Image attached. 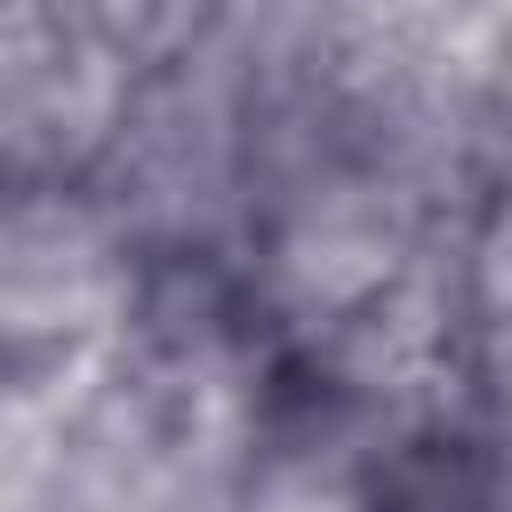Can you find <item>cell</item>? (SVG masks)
Listing matches in <instances>:
<instances>
[{"mask_svg": "<svg viewBox=\"0 0 512 512\" xmlns=\"http://www.w3.org/2000/svg\"><path fill=\"white\" fill-rule=\"evenodd\" d=\"M448 216L456 208H440L408 176H392L376 160H344L256 216L248 288H256L264 320L312 352L328 328H344L360 304H376L416 264L432 224H448Z\"/></svg>", "mask_w": 512, "mask_h": 512, "instance_id": "6da1fadb", "label": "cell"}, {"mask_svg": "<svg viewBox=\"0 0 512 512\" xmlns=\"http://www.w3.org/2000/svg\"><path fill=\"white\" fill-rule=\"evenodd\" d=\"M152 264L88 184H32L0 224V336L8 352H72L136 336Z\"/></svg>", "mask_w": 512, "mask_h": 512, "instance_id": "7a4b0ae2", "label": "cell"}, {"mask_svg": "<svg viewBox=\"0 0 512 512\" xmlns=\"http://www.w3.org/2000/svg\"><path fill=\"white\" fill-rule=\"evenodd\" d=\"M464 296L472 320H512V184L488 192L464 224Z\"/></svg>", "mask_w": 512, "mask_h": 512, "instance_id": "3957f363", "label": "cell"}, {"mask_svg": "<svg viewBox=\"0 0 512 512\" xmlns=\"http://www.w3.org/2000/svg\"><path fill=\"white\" fill-rule=\"evenodd\" d=\"M464 392L480 424H512V320H472L464 336Z\"/></svg>", "mask_w": 512, "mask_h": 512, "instance_id": "277c9868", "label": "cell"}]
</instances>
